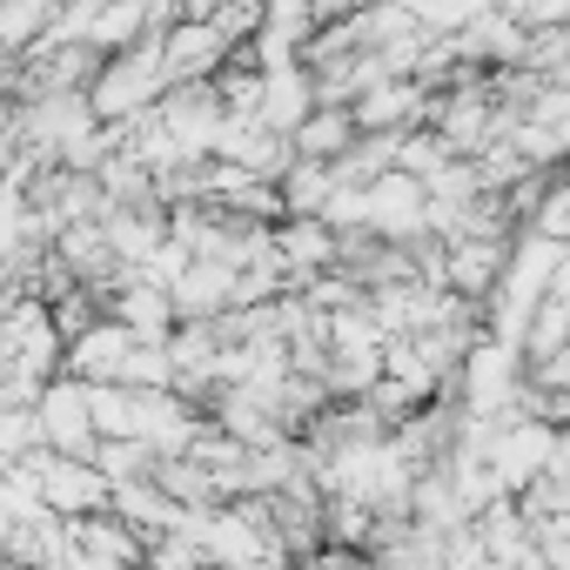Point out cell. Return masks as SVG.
Returning <instances> with one entry per match:
<instances>
[{
    "mask_svg": "<svg viewBox=\"0 0 570 570\" xmlns=\"http://www.w3.org/2000/svg\"><path fill=\"white\" fill-rule=\"evenodd\" d=\"M309 101H316V88L303 81V68H268V81H262V121L268 128H303L309 121Z\"/></svg>",
    "mask_w": 570,
    "mask_h": 570,
    "instance_id": "obj_1",
    "label": "cell"
},
{
    "mask_svg": "<svg viewBox=\"0 0 570 570\" xmlns=\"http://www.w3.org/2000/svg\"><path fill=\"white\" fill-rule=\"evenodd\" d=\"M416 108H423V95L396 81V88H370L350 115H356V128H396V121H403V115H416Z\"/></svg>",
    "mask_w": 570,
    "mask_h": 570,
    "instance_id": "obj_2",
    "label": "cell"
}]
</instances>
